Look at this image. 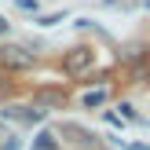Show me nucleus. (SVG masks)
<instances>
[{
    "instance_id": "1",
    "label": "nucleus",
    "mask_w": 150,
    "mask_h": 150,
    "mask_svg": "<svg viewBox=\"0 0 150 150\" xmlns=\"http://www.w3.org/2000/svg\"><path fill=\"white\" fill-rule=\"evenodd\" d=\"M0 66H7V70H29L33 55L22 51V48H0Z\"/></svg>"
},
{
    "instance_id": "2",
    "label": "nucleus",
    "mask_w": 150,
    "mask_h": 150,
    "mask_svg": "<svg viewBox=\"0 0 150 150\" xmlns=\"http://www.w3.org/2000/svg\"><path fill=\"white\" fill-rule=\"evenodd\" d=\"M88 66H92V51L81 48V51H70V55H66V73H70V77H81Z\"/></svg>"
},
{
    "instance_id": "3",
    "label": "nucleus",
    "mask_w": 150,
    "mask_h": 150,
    "mask_svg": "<svg viewBox=\"0 0 150 150\" xmlns=\"http://www.w3.org/2000/svg\"><path fill=\"white\" fill-rule=\"evenodd\" d=\"M37 106H51V110H59V106H66V95L62 92H59V88H44V92L40 95H37Z\"/></svg>"
},
{
    "instance_id": "4",
    "label": "nucleus",
    "mask_w": 150,
    "mask_h": 150,
    "mask_svg": "<svg viewBox=\"0 0 150 150\" xmlns=\"http://www.w3.org/2000/svg\"><path fill=\"white\" fill-rule=\"evenodd\" d=\"M33 150H59V139H55V132H40V136L33 139Z\"/></svg>"
},
{
    "instance_id": "5",
    "label": "nucleus",
    "mask_w": 150,
    "mask_h": 150,
    "mask_svg": "<svg viewBox=\"0 0 150 150\" xmlns=\"http://www.w3.org/2000/svg\"><path fill=\"white\" fill-rule=\"evenodd\" d=\"M81 103H84V106H103V103H106V92H88Z\"/></svg>"
},
{
    "instance_id": "6",
    "label": "nucleus",
    "mask_w": 150,
    "mask_h": 150,
    "mask_svg": "<svg viewBox=\"0 0 150 150\" xmlns=\"http://www.w3.org/2000/svg\"><path fill=\"white\" fill-rule=\"evenodd\" d=\"M7 92H11V84H7V81H0V99H7Z\"/></svg>"
},
{
    "instance_id": "7",
    "label": "nucleus",
    "mask_w": 150,
    "mask_h": 150,
    "mask_svg": "<svg viewBox=\"0 0 150 150\" xmlns=\"http://www.w3.org/2000/svg\"><path fill=\"white\" fill-rule=\"evenodd\" d=\"M0 150H18V139H7V143L0 146Z\"/></svg>"
},
{
    "instance_id": "8",
    "label": "nucleus",
    "mask_w": 150,
    "mask_h": 150,
    "mask_svg": "<svg viewBox=\"0 0 150 150\" xmlns=\"http://www.w3.org/2000/svg\"><path fill=\"white\" fill-rule=\"evenodd\" d=\"M4 29H7V22H4V18H0V33H4Z\"/></svg>"
}]
</instances>
